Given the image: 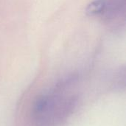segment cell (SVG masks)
Segmentation results:
<instances>
[{
  "mask_svg": "<svg viewBox=\"0 0 126 126\" xmlns=\"http://www.w3.org/2000/svg\"><path fill=\"white\" fill-rule=\"evenodd\" d=\"M106 7L107 1L106 0H93L88 4L86 9V13L90 16H97L103 13Z\"/></svg>",
  "mask_w": 126,
  "mask_h": 126,
  "instance_id": "cell-1",
  "label": "cell"
}]
</instances>
